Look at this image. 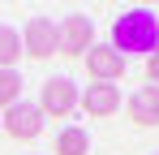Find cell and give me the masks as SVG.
I'll list each match as a JSON object with an SVG mask.
<instances>
[{
  "label": "cell",
  "mask_w": 159,
  "mask_h": 155,
  "mask_svg": "<svg viewBox=\"0 0 159 155\" xmlns=\"http://www.w3.org/2000/svg\"><path fill=\"white\" fill-rule=\"evenodd\" d=\"M159 48V17L151 9H125L112 22V52L129 56V52H151Z\"/></svg>",
  "instance_id": "1"
},
{
  "label": "cell",
  "mask_w": 159,
  "mask_h": 155,
  "mask_svg": "<svg viewBox=\"0 0 159 155\" xmlns=\"http://www.w3.org/2000/svg\"><path fill=\"white\" fill-rule=\"evenodd\" d=\"M22 52H26L30 60H48V56H56V52H60V30H56V22H48V17H30L26 30H22Z\"/></svg>",
  "instance_id": "2"
},
{
  "label": "cell",
  "mask_w": 159,
  "mask_h": 155,
  "mask_svg": "<svg viewBox=\"0 0 159 155\" xmlns=\"http://www.w3.org/2000/svg\"><path fill=\"white\" fill-rule=\"evenodd\" d=\"M56 30H60V52H65L69 60H82L86 52L95 48V22L82 17V13H69Z\"/></svg>",
  "instance_id": "3"
},
{
  "label": "cell",
  "mask_w": 159,
  "mask_h": 155,
  "mask_svg": "<svg viewBox=\"0 0 159 155\" xmlns=\"http://www.w3.org/2000/svg\"><path fill=\"white\" fill-rule=\"evenodd\" d=\"M78 99H82V91L69 78H48V82H43V95H39V112L60 121V116H69V112L78 108Z\"/></svg>",
  "instance_id": "4"
},
{
  "label": "cell",
  "mask_w": 159,
  "mask_h": 155,
  "mask_svg": "<svg viewBox=\"0 0 159 155\" xmlns=\"http://www.w3.org/2000/svg\"><path fill=\"white\" fill-rule=\"evenodd\" d=\"M4 134L17 138V142H34V138L43 134V112H39V103L17 99L13 108H4Z\"/></svg>",
  "instance_id": "5"
},
{
  "label": "cell",
  "mask_w": 159,
  "mask_h": 155,
  "mask_svg": "<svg viewBox=\"0 0 159 155\" xmlns=\"http://www.w3.org/2000/svg\"><path fill=\"white\" fill-rule=\"evenodd\" d=\"M86 73L95 78V82L120 86V78H125V56H120V52H112L107 43H95V48L86 52Z\"/></svg>",
  "instance_id": "6"
},
{
  "label": "cell",
  "mask_w": 159,
  "mask_h": 155,
  "mask_svg": "<svg viewBox=\"0 0 159 155\" xmlns=\"http://www.w3.org/2000/svg\"><path fill=\"white\" fill-rule=\"evenodd\" d=\"M82 108L90 112V116H112L116 108H120V86H107V82H90L86 91H82Z\"/></svg>",
  "instance_id": "7"
},
{
  "label": "cell",
  "mask_w": 159,
  "mask_h": 155,
  "mask_svg": "<svg viewBox=\"0 0 159 155\" xmlns=\"http://www.w3.org/2000/svg\"><path fill=\"white\" fill-rule=\"evenodd\" d=\"M129 116H133V125H159V86H142V91H133L129 95Z\"/></svg>",
  "instance_id": "8"
},
{
  "label": "cell",
  "mask_w": 159,
  "mask_h": 155,
  "mask_svg": "<svg viewBox=\"0 0 159 155\" xmlns=\"http://www.w3.org/2000/svg\"><path fill=\"white\" fill-rule=\"evenodd\" d=\"M17 56H22V30L0 22V69H13Z\"/></svg>",
  "instance_id": "9"
},
{
  "label": "cell",
  "mask_w": 159,
  "mask_h": 155,
  "mask_svg": "<svg viewBox=\"0 0 159 155\" xmlns=\"http://www.w3.org/2000/svg\"><path fill=\"white\" fill-rule=\"evenodd\" d=\"M90 151V134L86 129H60V138H56V155H86Z\"/></svg>",
  "instance_id": "10"
},
{
  "label": "cell",
  "mask_w": 159,
  "mask_h": 155,
  "mask_svg": "<svg viewBox=\"0 0 159 155\" xmlns=\"http://www.w3.org/2000/svg\"><path fill=\"white\" fill-rule=\"evenodd\" d=\"M22 99V73L17 69H0V108H13Z\"/></svg>",
  "instance_id": "11"
},
{
  "label": "cell",
  "mask_w": 159,
  "mask_h": 155,
  "mask_svg": "<svg viewBox=\"0 0 159 155\" xmlns=\"http://www.w3.org/2000/svg\"><path fill=\"white\" fill-rule=\"evenodd\" d=\"M146 78H151V86H159V48L151 52V65H146Z\"/></svg>",
  "instance_id": "12"
}]
</instances>
